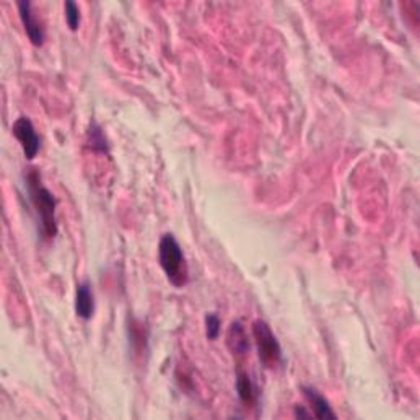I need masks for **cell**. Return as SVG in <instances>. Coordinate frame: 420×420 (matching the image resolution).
<instances>
[{
    "label": "cell",
    "instance_id": "1",
    "mask_svg": "<svg viewBox=\"0 0 420 420\" xmlns=\"http://www.w3.org/2000/svg\"><path fill=\"white\" fill-rule=\"evenodd\" d=\"M25 183L28 196H30V201L38 215L41 233L48 240H53L58 235V220H56V206H58V201H56L53 192L43 186L41 174L38 173V169H26Z\"/></svg>",
    "mask_w": 420,
    "mask_h": 420
},
{
    "label": "cell",
    "instance_id": "2",
    "mask_svg": "<svg viewBox=\"0 0 420 420\" xmlns=\"http://www.w3.org/2000/svg\"><path fill=\"white\" fill-rule=\"evenodd\" d=\"M158 263L172 285L176 288L184 287L189 282V269H187L183 249L172 233L162 236L158 245Z\"/></svg>",
    "mask_w": 420,
    "mask_h": 420
},
{
    "label": "cell",
    "instance_id": "3",
    "mask_svg": "<svg viewBox=\"0 0 420 420\" xmlns=\"http://www.w3.org/2000/svg\"><path fill=\"white\" fill-rule=\"evenodd\" d=\"M253 336H254V340H256V347H258L261 362H263L268 368H272V370L277 367H280L282 347L268 322L263 320L254 321Z\"/></svg>",
    "mask_w": 420,
    "mask_h": 420
},
{
    "label": "cell",
    "instance_id": "4",
    "mask_svg": "<svg viewBox=\"0 0 420 420\" xmlns=\"http://www.w3.org/2000/svg\"><path fill=\"white\" fill-rule=\"evenodd\" d=\"M12 132H14V137L20 142L21 150H23L28 160L36 158L39 149H41V139H39L31 119L26 116H20L14 124Z\"/></svg>",
    "mask_w": 420,
    "mask_h": 420
},
{
    "label": "cell",
    "instance_id": "5",
    "mask_svg": "<svg viewBox=\"0 0 420 420\" xmlns=\"http://www.w3.org/2000/svg\"><path fill=\"white\" fill-rule=\"evenodd\" d=\"M19 14L33 46H43L44 41H46V33H44L43 25L39 23V20L36 19L35 10H33V4L26 2V0H21V2H19Z\"/></svg>",
    "mask_w": 420,
    "mask_h": 420
},
{
    "label": "cell",
    "instance_id": "6",
    "mask_svg": "<svg viewBox=\"0 0 420 420\" xmlns=\"http://www.w3.org/2000/svg\"><path fill=\"white\" fill-rule=\"evenodd\" d=\"M302 391H303L305 399L308 401V404L311 406V412H313V416L316 419H321V420L337 419L336 412L332 411L331 406H329L327 399L320 393V391L311 388V386H303Z\"/></svg>",
    "mask_w": 420,
    "mask_h": 420
},
{
    "label": "cell",
    "instance_id": "7",
    "mask_svg": "<svg viewBox=\"0 0 420 420\" xmlns=\"http://www.w3.org/2000/svg\"><path fill=\"white\" fill-rule=\"evenodd\" d=\"M75 311H77V316L82 317V320L85 321L92 320L95 315V295L92 290V283H90L88 280L82 282L80 285L77 287Z\"/></svg>",
    "mask_w": 420,
    "mask_h": 420
},
{
    "label": "cell",
    "instance_id": "8",
    "mask_svg": "<svg viewBox=\"0 0 420 420\" xmlns=\"http://www.w3.org/2000/svg\"><path fill=\"white\" fill-rule=\"evenodd\" d=\"M226 344H229V349L231 350V354L236 357H245L249 352V349H251L246 329L240 321L231 322L229 334H226Z\"/></svg>",
    "mask_w": 420,
    "mask_h": 420
},
{
    "label": "cell",
    "instance_id": "9",
    "mask_svg": "<svg viewBox=\"0 0 420 420\" xmlns=\"http://www.w3.org/2000/svg\"><path fill=\"white\" fill-rule=\"evenodd\" d=\"M236 393L240 396L243 404L251 407L258 401V389L254 386L251 377L248 373L240 372L236 374Z\"/></svg>",
    "mask_w": 420,
    "mask_h": 420
},
{
    "label": "cell",
    "instance_id": "10",
    "mask_svg": "<svg viewBox=\"0 0 420 420\" xmlns=\"http://www.w3.org/2000/svg\"><path fill=\"white\" fill-rule=\"evenodd\" d=\"M87 144L90 149H92L95 153H107L110 150V145H107V139L101 129L100 124L92 122L90 124L88 134H87Z\"/></svg>",
    "mask_w": 420,
    "mask_h": 420
},
{
    "label": "cell",
    "instance_id": "11",
    "mask_svg": "<svg viewBox=\"0 0 420 420\" xmlns=\"http://www.w3.org/2000/svg\"><path fill=\"white\" fill-rule=\"evenodd\" d=\"M64 9L67 26H69L72 31H77L78 26H80V9H78V5L75 2H72V0L65 2Z\"/></svg>",
    "mask_w": 420,
    "mask_h": 420
},
{
    "label": "cell",
    "instance_id": "12",
    "mask_svg": "<svg viewBox=\"0 0 420 420\" xmlns=\"http://www.w3.org/2000/svg\"><path fill=\"white\" fill-rule=\"evenodd\" d=\"M220 331H222V321H220L219 315L209 313L206 316V334L209 340L219 339Z\"/></svg>",
    "mask_w": 420,
    "mask_h": 420
},
{
    "label": "cell",
    "instance_id": "13",
    "mask_svg": "<svg viewBox=\"0 0 420 420\" xmlns=\"http://www.w3.org/2000/svg\"><path fill=\"white\" fill-rule=\"evenodd\" d=\"M293 416L297 417V419H313V417H315V416H313V412L306 411V407H305V406H297V407H295Z\"/></svg>",
    "mask_w": 420,
    "mask_h": 420
}]
</instances>
